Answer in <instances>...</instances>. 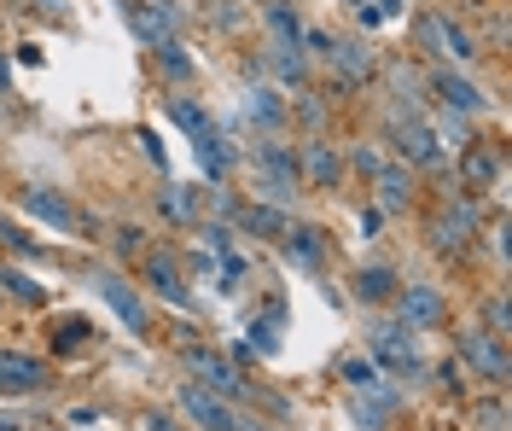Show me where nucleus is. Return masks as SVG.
Instances as JSON below:
<instances>
[{"instance_id": "obj_29", "label": "nucleus", "mask_w": 512, "mask_h": 431, "mask_svg": "<svg viewBox=\"0 0 512 431\" xmlns=\"http://www.w3.org/2000/svg\"><path fill=\"white\" fill-rule=\"evenodd\" d=\"M88 338H94V327H88V321L64 315L59 332H53V350H59V356H76V350H88Z\"/></svg>"}, {"instance_id": "obj_19", "label": "nucleus", "mask_w": 512, "mask_h": 431, "mask_svg": "<svg viewBox=\"0 0 512 431\" xmlns=\"http://www.w3.org/2000/svg\"><path fill=\"white\" fill-rule=\"evenodd\" d=\"M128 24H134V35H140L146 47L175 41V18H169V6H163V0H152V6H128Z\"/></svg>"}, {"instance_id": "obj_20", "label": "nucleus", "mask_w": 512, "mask_h": 431, "mask_svg": "<svg viewBox=\"0 0 512 431\" xmlns=\"http://www.w3.org/2000/svg\"><path fill=\"white\" fill-rule=\"evenodd\" d=\"M326 239H332V233L309 228V222H303V228L291 222V228H286V263H297V268H320V263H326Z\"/></svg>"}, {"instance_id": "obj_1", "label": "nucleus", "mask_w": 512, "mask_h": 431, "mask_svg": "<svg viewBox=\"0 0 512 431\" xmlns=\"http://www.w3.org/2000/svg\"><path fill=\"white\" fill-rule=\"evenodd\" d=\"M251 187H256L262 204H280V210L303 193V169H297V152H291L286 140H262V146H256Z\"/></svg>"}, {"instance_id": "obj_32", "label": "nucleus", "mask_w": 512, "mask_h": 431, "mask_svg": "<svg viewBox=\"0 0 512 431\" xmlns=\"http://www.w3.org/2000/svg\"><path fill=\"white\" fill-rule=\"evenodd\" d=\"M0 245H12L18 257H41V245H35L30 233L18 228V222H0Z\"/></svg>"}, {"instance_id": "obj_17", "label": "nucleus", "mask_w": 512, "mask_h": 431, "mask_svg": "<svg viewBox=\"0 0 512 431\" xmlns=\"http://www.w3.org/2000/svg\"><path fill=\"white\" fill-rule=\"evenodd\" d=\"M373 187H379L384 210H414V169L402 164V158H384L373 169Z\"/></svg>"}, {"instance_id": "obj_18", "label": "nucleus", "mask_w": 512, "mask_h": 431, "mask_svg": "<svg viewBox=\"0 0 512 431\" xmlns=\"http://www.w3.org/2000/svg\"><path fill=\"white\" fill-rule=\"evenodd\" d=\"M355 414H361V431H384L396 414H402V397L390 391V385H367V391H355Z\"/></svg>"}, {"instance_id": "obj_14", "label": "nucleus", "mask_w": 512, "mask_h": 431, "mask_svg": "<svg viewBox=\"0 0 512 431\" xmlns=\"http://www.w3.org/2000/svg\"><path fill=\"white\" fill-rule=\"evenodd\" d=\"M47 373L53 367L41 362V356H24V350H0V391L6 397H30L47 385Z\"/></svg>"}, {"instance_id": "obj_39", "label": "nucleus", "mask_w": 512, "mask_h": 431, "mask_svg": "<svg viewBox=\"0 0 512 431\" xmlns=\"http://www.w3.org/2000/svg\"><path fill=\"white\" fill-rule=\"evenodd\" d=\"M0 431H24V420H0Z\"/></svg>"}, {"instance_id": "obj_6", "label": "nucleus", "mask_w": 512, "mask_h": 431, "mask_svg": "<svg viewBox=\"0 0 512 431\" xmlns=\"http://www.w3.org/2000/svg\"><path fill=\"white\" fill-rule=\"evenodd\" d=\"M390 303H396V321L408 332H443L448 327V298L431 280H402V292Z\"/></svg>"}, {"instance_id": "obj_10", "label": "nucleus", "mask_w": 512, "mask_h": 431, "mask_svg": "<svg viewBox=\"0 0 512 431\" xmlns=\"http://www.w3.org/2000/svg\"><path fill=\"white\" fill-rule=\"evenodd\" d=\"M187 373H198V385H204V391H216V397H256L251 379L227 362V356L204 350V344H192V350H187Z\"/></svg>"}, {"instance_id": "obj_7", "label": "nucleus", "mask_w": 512, "mask_h": 431, "mask_svg": "<svg viewBox=\"0 0 512 431\" xmlns=\"http://www.w3.org/2000/svg\"><path fill=\"white\" fill-rule=\"evenodd\" d=\"M140 280H146V292H158L169 309H192V286H187V274H181V257H175L169 245H146V251H140Z\"/></svg>"}, {"instance_id": "obj_4", "label": "nucleus", "mask_w": 512, "mask_h": 431, "mask_svg": "<svg viewBox=\"0 0 512 431\" xmlns=\"http://www.w3.org/2000/svg\"><path fill=\"white\" fill-rule=\"evenodd\" d=\"M94 292H99V303L123 321L134 338H146L152 332V303H146V292L128 280V274H117V268H94Z\"/></svg>"}, {"instance_id": "obj_30", "label": "nucleus", "mask_w": 512, "mask_h": 431, "mask_svg": "<svg viewBox=\"0 0 512 431\" xmlns=\"http://www.w3.org/2000/svg\"><path fill=\"white\" fill-rule=\"evenodd\" d=\"M338 373H344V385H350V391H367V385H379V367L367 362V356H350V362L338 367Z\"/></svg>"}, {"instance_id": "obj_26", "label": "nucleus", "mask_w": 512, "mask_h": 431, "mask_svg": "<svg viewBox=\"0 0 512 431\" xmlns=\"http://www.w3.org/2000/svg\"><path fill=\"white\" fill-rule=\"evenodd\" d=\"M245 228H251L256 239H286L291 216L280 210V204H251V210H245Z\"/></svg>"}, {"instance_id": "obj_36", "label": "nucleus", "mask_w": 512, "mask_h": 431, "mask_svg": "<svg viewBox=\"0 0 512 431\" xmlns=\"http://www.w3.org/2000/svg\"><path fill=\"white\" fill-rule=\"evenodd\" d=\"M6 94H12V59L0 53V100H6Z\"/></svg>"}, {"instance_id": "obj_16", "label": "nucleus", "mask_w": 512, "mask_h": 431, "mask_svg": "<svg viewBox=\"0 0 512 431\" xmlns=\"http://www.w3.org/2000/svg\"><path fill=\"white\" fill-rule=\"evenodd\" d=\"M431 82H437V94H443V105L454 111V117H483V111H489V100L478 94V82H466V76H460L454 65L437 70Z\"/></svg>"}, {"instance_id": "obj_27", "label": "nucleus", "mask_w": 512, "mask_h": 431, "mask_svg": "<svg viewBox=\"0 0 512 431\" xmlns=\"http://www.w3.org/2000/svg\"><path fill=\"white\" fill-rule=\"evenodd\" d=\"M152 59H158V70L169 76V82H192V76H198V65H192V53L181 47V41H163V47H152Z\"/></svg>"}, {"instance_id": "obj_3", "label": "nucleus", "mask_w": 512, "mask_h": 431, "mask_svg": "<svg viewBox=\"0 0 512 431\" xmlns=\"http://www.w3.org/2000/svg\"><path fill=\"white\" fill-rule=\"evenodd\" d=\"M419 332H408L402 321H373L367 327V362L379 373H402V379H425V362H419Z\"/></svg>"}, {"instance_id": "obj_8", "label": "nucleus", "mask_w": 512, "mask_h": 431, "mask_svg": "<svg viewBox=\"0 0 512 431\" xmlns=\"http://www.w3.org/2000/svg\"><path fill=\"white\" fill-rule=\"evenodd\" d=\"M454 350H460V362L478 373L483 385H507V338H495V332H483V327H460L454 332Z\"/></svg>"}, {"instance_id": "obj_5", "label": "nucleus", "mask_w": 512, "mask_h": 431, "mask_svg": "<svg viewBox=\"0 0 512 431\" xmlns=\"http://www.w3.org/2000/svg\"><path fill=\"white\" fill-rule=\"evenodd\" d=\"M419 53H437L448 65H478V35H466L448 12H425L419 18Z\"/></svg>"}, {"instance_id": "obj_34", "label": "nucleus", "mask_w": 512, "mask_h": 431, "mask_svg": "<svg viewBox=\"0 0 512 431\" xmlns=\"http://www.w3.org/2000/svg\"><path fill=\"white\" fill-rule=\"evenodd\" d=\"M204 245H210V251H233V228H227V222H204Z\"/></svg>"}, {"instance_id": "obj_38", "label": "nucleus", "mask_w": 512, "mask_h": 431, "mask_svg": "<svg viewBox=\"0 0 512 431\" xmlns=\"http://www.w3.org/2000/svg\"><path fill=\"white\" fill-rule=\"evenodd\" d=\"M233 431H268V426H262V420H251V414H239V420H233Z\"/></svg>"}, {"instance_id": "obj_28", "label": "nucleus", "mask_w": 512, "mask_h": 431, "mask_svg": "<svg viewBox=\"0 0 512 431\" xmlns=\"http://www.w3.org/2000/svg\"><path fill=\"white\" fill-rule=\"evenodd\" d=\"M262 18H268L274 41H297V35H303V18H297V6H286V0H268Z\"/></svg>"}, {"instance_id": "obj_21", "label": "nucleus", "mask_w": 512, "mask_h": 431, "mask_svg": "<svg viewBox=\"0 0 512 431\" xmlns=\"http://www.w3.org/2000/svg\"><path fill=\"white\" fill-rule=\"evenodd\" d=\"M320 65H332L344 82H361V76H373V53H367V41H332Z\"/></svg>"}, {"instance_id": "obj_15", "label": "nucleus", "mask_w": 512, "mask_h": 431, "mask_svg": "<svg viewBox=\"0 0 512 431\" xmlns=\"http://www.w3.org/2000/svg\"><path fill=\"white\" fill-rule=\"evenodd\" d=\"M350 292H355V303H367V309H390V298L402 292V274L390 263H361L355 280H350Z\"/></svg>"}, {"instance_id": "obj_2", "label": "nucleus", "mask_w": 512, "mask_h": 431, "mask_svg": "<svg viewBox=\"0 0 512 431\" xmlns=\"http://www.w3.org/2000/svg\"><path fill=\"white\" fill-rule=\"evenodd\" d=\"M169 117L192 134V152H198L204 175H210V181H222L227 164H233V146H227V134L210 123V111H204L198 100H181V94H175V100H169Z\"/></svg>"}, {"instance_id": "obj_9", "label": "nucleus", "mask_w": 512, "mask_h": 431, "mask_svg": "<svg viewBox=\"0 0 512 431\" xmlns=\"http://www.w3.org/2000/svg\"><path fill=\"white\" fill-rule=\"evenodd\" d=\"M390 134H396V158H402L408 169H437L443 164V134H437V123H425V111H419V117H396Z\"/></svg>"}, {"instance_id": "obj_35", "label": "nucleus", "mask_w": 512, "mask_h": 431, "mask_svg": "<svg viewBox=\"0 0 512 431\" xmlns=\"http://www.w3.org/2000/svg\"><path fill=\"white\" fill-rule=\"evenodd\" d=\"M117 251H123V257H140V251H146L140 228H117Z\"/></svg>"}, {"instance_id": "obj_31", "label": "nucleus", "mask_w": 512, "mask_h": 431, "mask_svg": "<svg viewBox=\"0 0 512 431\" xmlns=\"http://www.w3.org/2000/svg\"><path fill=\"white\" fill-rule=\"evenodd\" d=\"M483 321H489L483 332H495V338H507V332H512V321H507V292H495V298L483 303Z\"/></svg>"}, {"instance_id": "obj_22", "label": "nucleus", "mask_w": 512, "mask_h": 431, "mask_svg": "<svg viewBox=\"0 0 512 431\" xmlns=\"http://www.w3.org/2000/svg\"><path fill=\"white\" fill-rule=\"evenodd\" d=\"M460 164H466V181H472V187H501V175H507L501 152H495V146H483V140L466 146V158H460Z\"/></svg>"}, {"instance_id": "obj_13", "label": "nucleus", "mask_w": 512, "mask_h": 431, "mask_svg": "<svg viewBox=\"0 0 512 431\" xmlns=\"http://www.w3.org/2000/svg\"><path fill=\"white\" fill-rule=\"evenodd\" d=\"M181 414H187L198 431H233V408H227V397H216V391H204V385H181Z\"/></svg>"}, {"instance_id": "obj_24", "label": "nucleus", "mask_w": 512, "mask_h": 431, "mask_svg": "<svg viewBox=\"0 0 512 431\" xmlns=\"http://www.w3.org/2000/svg\"><path fill=\"white\" fill-rule=\"evenodd\" d=\"M0 298H12V303H24V309H41L47 303V286H35L24 268H12V263H0Z\"/></svg>"}, {"instance_id": "obj_23", "label": "nucleus", "mask_w": 512, "mask_h": 431, "mask_svg": "<svg viewBox=\"0 0 512 431\" xmlns=\"http://www.w3.org/2000/svg\"><path fill=\"white\" fill-rule=\"evenodd\" d=\"M245 111H251L256 123H262V129H286V94H280V88H268V82H256L251 94H245Z\"/></svg>"}, {"instance_id": "obj_12", "label": "nucleus", "mask_w": 512, "mask_h": 431, "mask_svg": "<svg viewBox=\"0 0 512 431\" xmlns=\"http://www.w3.org/2000/svg\"><path fill=\"white\" fill-rule=\"evenodd\" d=\"M297 169H303V187H315V193H332L338 181H344V158H338V146L332 140H303V152H297Z\"/></svg>"}, {"instance_id": "obj_25", "label": "nucleus", "mask_w": 512, "mask_h": 431, "mask_svg": "<svg viewBox=\"0 0 512 431\" xmlns=\"http://www.w3.org/2000/svg\"><path fill=\"white\" fill-rule=\"evenodd\" d=\"M158 204H163V216L175 222V228H192L198 222V187H158Z\"/></svg>"}, {"instance_id": "obj_33", "label": "nucleus", "mask_w": 512, "mask_h": 431, "mask_svg": "<svg viewBox=\"0 0 512 431\" xmlns=\"http://www.w3.org/2000/svg\"><path fill=\"white\" fill-rule=\"evenodd\" d=\"M478 426H483V431H501V426H507V408H501V397L478 402Z\"/></svg>"}, {"instance_id": "obj_11", "label": "nucleus", "mask_w": 512, "mask_h": 431, "mask_svg": "<svg viewBox=\"0 0 512 431\" xmlns=\"http://www.w3.org/2000/svg\"><path fill=\"white\" fill-rule=\"evenodd\" d=\"M18 199H24V210H30L35 222H47L53 233H76V239H94V233H88V216H82L76 204L64 199V193H47V187H24Z\"/></svg>"}, {"instance_id": "obj_37", "label": "nucleus", "mask_w": 512, "mask_h": 431, "mask_svg": "<svg viewBox=\"0 0 512 431\" xmlns=\"http://www.w3.org/2000/svg\"><path fill=\"white\" fill-rule=\"evenodd\" d=\"M146 431H175V420L169 414H146Z\"/></svg>"}]
</instances>
